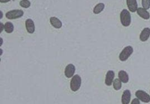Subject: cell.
<instances>
[{"label":"cell","instance_id":"ba28073f","mask_svg":"<svg viewBox=\"0 0 150 104\" xmlns=\"http://www.w3.org/2000/svg\"><path fill=\"white\" fill-rule=\"evenodd\" d=\"M114 76H115V73L112 71L110 70L107 72L105 79V83L106 85L111 86L112 85Z\"/></svg>","mask_w":150,"mask_h":104},{"label":"cell","instance_id":"30bf717a","mask_svg":"<svg viewBox=\"0 0 150 104\" xmlns=\"http://www.w3.org/2000/svg\"><path fill=\"white\" fill-rule=\"evenodd\" d=\"M25 26L26 31L29 33H33L35 30V26L33 21L31 19H28L25 21Z\"/></svg>","mask_w":150,"mask_h":104},{"label":"cell","instance_id":"d6986e66","mask_svg":"<svg viewBox=\"0 0 150 104\" xmlns=\"http://www.w3.org/2000/svg\"><path fill=\"white\" fill-rule=\"evenodd\" d=\"M142 8L145 9H148L150 8V0H142L141 2Z\"/></svg>","mask_w":150,"mask_h":104},{"label":"cell","instance_id":"6da1fadb","mask_svg":"<svg viewBox=\"0 0 150 104\" xmlns=\"http://www.w3.org/2000/svg\"><path fill=\"white\" fill-rule=\"evenodd\" d=\"M120 21L124 26H128L131 22V17L129 12L127 9H123L120 14Z\"/></svg>","mask_w":150,"mask_h":104},{"label":"cell","instance_id":"e0dca14e","mask_svg":"<svg viewBox=\"0 0 150 104\" xmlns=\"http://www.w3.org/2000/svg\"><path fill=\"white\" fill-rule=\"evenodd\" d=\"M121 81L120 79H115L113 81V87L115 90H118L121 88Z\"/></svg>","mask_w":150,"mask_h":104},{"label":"cell","instance_id":"3957f363","mask_svg":"<svg viewBox=\"0 0 150 104\" xmlns=\"http://www.w3.org/2000/svg\"><path fill=\"white\" fill-rule=\"evenodd\" d=\"M133 52V48L131 46L125 47L119 55V59L121 61H127Z\"/></svg>","mask_w":150,"mask_h":104},{"label":"cell","instance_id":"2e32d148","mask_svg":"<svg viewBox=\"0 0 150 104\" xmlns=\"http://www.w3.org/2000/svg\"><path fill=\"white\" fill-rule=\"evenodd\" d=\"M104 4L103 3H98L94 6L93 9V12L95 14H98L104 9Z\"/></svg>","mask_w":150,"mask_h":104},{"label":"cell","instance_id":"7a4b0ae2","mask_svg":"<svg viewBox=\"0 0 150 104\" xmlns=\"http://www.w3.org/2000/svg\"><path fill=\"white\" fill-rule=\"evenodd\" d=\"M81 77L78 75H75L73 76L72 79L70 81V89L72 91L76 92L78 90L81 86Z\"/></svg>","mask_w":150,"mask_h":104},{"label":"cell","instance_id":"277c9868","mask_svg":"<svg viewBox=\"0 0 150 104\" xmlns=\"http://www.w3.org/2000/svg\"><path fill=\"white\" fill-rule=\"evenodd\" d=\"M23 11L22 10L15 9L7 12L5 16L9 19H14L22 17L23 15Z\"/></svg>","mask_w":150,"mask_h":104},{"label":"cell","instance_id":"5b68a950","mask_svg":"<svg viewBox=\"0 0 150 104\" xmlns=\"http://www.w3.org/2000/svg\"><path fill=\"white\" fill-rule=\"evenodd\" d=\"M135 96L144 103L150 102V95L144 90H138L135 92Z\"/></svg>","mask_w":150,"mask_h":104},{"label":"cell","instance_id":"5bb4252c","mask_svg":"<svg viewBox=\"0 0 150 104\" xmlns=\"http://www.w3.org/2000/svg\"><path fill=\"white\" fill-rule=\"evenodd\" d=\"M118 78L123 83H127L129 80V76L128 73L123 70H121L118 72Z\"/></svg>","mask_w":150,"mask_h":104},{"label":"cell","instance_id":"9a60e30c","mask_svg":"<svg viewBox=\"0 0 150 104\" xmlns=\"http://www.w3.org/2000/svg\"><path fill=\"white\" fill-rule=\"evenodd\" d=\"M14 29L13 25L11 22H6L4 25V29L8 33H11L13 32Z\"/></svg>","mask_w":150,"mask_h":104},{"label":"cell","instance_id":"9c48e42d","mask_svg":"<svg viewBox=\"0 0 150 104\" xmlns=\"http://www.w3.org/2000/svg\"><path fill=\"white\" fill-rule=\"evenodd\" d=\"M150 36V28H145L141 32L139 35V39L142 42L146 41Z\"/></svg>","mask_w":150,"mask_h":104},{"label":"cell","instance_id":"8992f818","mask_svg":"<svg viewBox=\"0 0 150 104\" xmlns=\"http://www.w3.org/2000/svg\"><path fill=\"white\" fill-rule=\"evenodd\" d=\"M75 70H76V68H75L74 65H73L71 63L67 65L64 70L65 76L68 78L72 77L74 75Z\"/></svg>","mask_w":150,"mask_h":104},{"label":"cell","instance_id":"4fadbf2b","mask_svg":"<svg viewBox=\"0 0 150 104\" xmlns=\"http://www.w3.org/2000/svg\"><path fill=\"white\" fill-rule=\"evenodd\" d=\"M50 22L53 27H54L55 28H57V29L60 28L62 26V23L61 21L59 19H58L57 18L54 17V16H52V17L50 18Z\"/></svg>","mask_w":150,"mask_h":104},{"label":"cell","instance_id":"7c38bea8","mask_svg":"<svg viewBox=\"0 0 150 104\" xmlns=\"http://www.w3.org/2000/svg\"><path fill=\"white\" fill-rule=\"evenodd\" d=\"M131 97V92L129 90H125L124 91L122 97H121V102L123 104H128L130 102Z\"/></svg>","mask_w":150,"mask_h":104},{"label":"cell","instance_id":"44dd1931","mask_svg":"<svg viewBox=\"0 0 150 104\" xmlns=\"http://www.w3.org/2000/svg\"><path fill=\"white\" fill-rule=\"evenodd\" d=\"M11 0H0V2L1 3H6V2H8L9 1H10Z\"/></svg>","mask_w":150,"mask_h":104},{"label":"cell","instance_id":"8fae6325","mask_svg":"<svg viewBox=\"0 0 150 104\" xmlns=\"http://www.w3.org/2000/svg\"><path fill=\"white\" fill-rule=\"evenodd\" d=\"M127 5L129 11L131 12H134L137 11L138 9V4L137 0H127Z\"/></svg>","mask_w":150,"mask_h":104},{"label":"cell","instance_id":"ac0fdd59","mask_svg":"<svg viewBox=\"0 0 150 104\" xmlns=\"http://www.w3.org/2000/svg\"><path fill=\"white\" fill-rule=\"evenodd\" d=\"M19 4L22 8H28L30 6V2L29 0H22L20 1Z\"/></svg>","mask_w":150,"mask_h":104},{"label":"cell","instance_id":"ffe728a7","mask_svg":"<svg viewBox=\"0 0 150 104\" xmlns=\"http://www.w3.org/2000/svg\"><path fill=\"white\" fill-rule=\"evenodd\" d=\"M131 104H139L140 102H139V99L137 98L134 99L132 100V102H131Z\"/></svg>","mask_w":150,"mask_h":104},{"label":"cell","instance_id":"52a82bcc","mask_svg":"<svg viewBox=\"0 0 150 104\" xmlns=\"http://www.w3.org/2000/svg\"><path fill=\"white\" fill-rule=\"evenodd\" d=\"M137 12L138 15L144 19L147 20V19H149L150 18L149 13L147 11L146 9H145L144 8H141V7L138 8L137 10Z\"/></svg>","mask_w":150,"mask_h":104}]
</instances>
